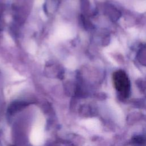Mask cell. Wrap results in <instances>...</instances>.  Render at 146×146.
<instances>
[{"label": "cell", "mask_w": 146, "mask_h": 146, "mask_svg": "<svg viewBox=\"0 0 146 146\" xmlns=\"http://www.w3.org/2000/svg\"><path fill=\"white\" fill-rule=\"evenodd\" d=\"M114 85L117 90L123 94H126L129 90V81L126 74L121 70L116 71L113 75Z\"/></svg>", "instance_id": "obj_1"}, {"label": "cell", "mask_w": 146, "mask_h": 146, "mask_svg": "<svg viewBox=\"0 0 146 146\" xmlns=\"http://www.w3.org/2000/svg\"><path fill=\"white\" fill-rule=\"evenodd\" d=\"M56 37L58 39L65 40L73 38L74 33L72 28L66 25L59 26L55 32Z\"/></svg>", "instance_id": "obj_2"}, {"label": "cell", "mask_w": 146, "mask_h": 146, "mask_svg": "<svg viewBox=\"0 0 146 146\" xmlns=\"http://www.w3.org/2000/svg\"><path fill=\"white\" fill-rule=\"evenodd\" d=\"M43 134L42 131L39 127L35 128L32 132L31 136V142L34 144H40L43 139Z\"/></svg>", "instance_id": "obj_3"}, {"label": "cell", "mask_w": 146, "mask_h": 146, "mask_svg": "<svg viewBox=\"0 0 146 146\" xmlns=\"http://www.w3.org/2000/svg\"><path fill=\"white\" fill-rule=\"evenodd\" d=\"M64 64L67 68L73 70L76 68L77 66V63L76 59L73 56H70L66 60Z\"/></svg>", "instance_id": "obj_4"}, {"label": "cell", "mask_w": 146, "mask_h": 146, "mask_svg": "<svg viewBox=\"0 0 146 146\" xmlns=\"http://www.w3.org/2000/svg\"><path fill=\"white\" fill-rule=\"evenodd\" d=\"M23 86V83H20L18 84H15L12 86H10L6 88V93L7 95H13L14 93L18 91Z\"/></svg>", "instance_id": "obj_5"}, {"label": "cell", "mask_w": 146, "mask_h": 146, "mask_svg": "<svg viewBox=\"0 0 146 146\" xmlns=\"http://www.w3.org/2000/svg\"><path fill=\"white\" fill-rule=\"evenodd\" d=\"M36 48H37V46L35 42L30 41L27 46V50L30 54H34L35 53L36 51Z\"/></svg>", "instance_id": "obj_6"}, {"label": "cell", "mask_w": 146, "mask_h": 146, "mask_svg": "<svg viewBox=\"0 0 146 146\" xmlns=\"http://www.w3.org/2000/svg\"><path fill=\"white\" fill-rule=\"evenodd\" d=\"M4 36H5V40H6L7 43L9 44H10V45H11V46L14 45V42L13 39L11 38V37L8 34H5L4 35Z\"/></svg>", "instance_id": "obj_7"}, {"label": "cell", "mask_w": 146, "mask_h": 146, "mask_svg": "<svg viewBox=\"0 0 146 146\" xmlns=\"http://www.w3.org/2000/svg\"><path fill=\"white\" fill-rule=\"evenodd\" d=\"M44 0H34V5L35 6H40L44 3Z\"/></svg>", "instance_id": "obj_8"}]
</instances>
